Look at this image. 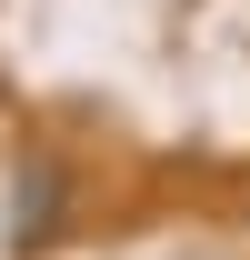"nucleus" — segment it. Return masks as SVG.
Segmentation results:
<instances>
[{
	"label": "nucleus",
	"instance_id": "obj_1",
	"mask_svg": "<svg viewBox=\"0 0 250 260\" xmlns=\"http://www.w3.org/2000/svg\"><path fill=\"white\" fill-rule=\"evenodd\" d=\"M60 220H70V170L30 160L10 190V260H40V240H60Z\"/></svg>",
	"mask_w": 250,
	"mask_h": 260
}]
</instances>
